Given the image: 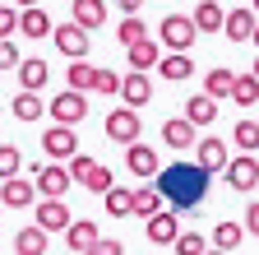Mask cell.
Returning <instances> with one entry per match:
<instances>
[{"label":"cell","instance_id":"obj_1","mask_svg":"<svg viewBox=\"0 0 259 255\" xmlns=\"http://www.w3.org/2000/svg\"><path fill=\"white\" fill-rule=\"evenodd\" d=\"M204 186H208V172L199 167H185V163H171L167 172H157V195L171 200V213H190L194 204L204 200Z\"/></svg>","mask_w":259,"mask_h":255},{"label":"cell","instance_id":"obj_2","mask_svg":"<svg viewBox=\"0 0 259 255\" xmlns=\"http://www.w3.org/2000/svg\"><path fill=\"white\" fill-rule=\"evenodd\" d=\"M65 167H70V181H79L83 190H93V195H107V190L116 186L111 167H107V163H97V158H88V153H74Z\"/></svg>","mask_w":259,"mask_h":255},{"label":"cell","instance_id":"obj_3","mask_svg":"<svg viewBox=\"0 0 259 255\" xmlns=\"http://www.w3.org/2000/svg\"><path fill=\"white\" fill-rule=\"evenodd\" d=\"M194 38H199V33H194L190 14H167V19L157 23V42L167 47V51H190V47H194Z\"/></svg>","mask_w":259,"mask_h":255},{"label":"cell","instance_id":"obj_4","mask_svg":"<svg viewBox=\"0 0 259 255\" xmlns=\"http://www.w3.org/2000/svg\"><path fill=\"white\" fill-rule=\"evenodd\" d=\"M47 116H51L56 125H79V121L88 116V98H83V93H74V88H60L56 98L47 102Z\"/></svg>","mask_w":259,"mask_h":255},{"label":"cell","instance_id":"obj_5","mask_svg":"<svg viewBox=\"0 0 259 255\" xmlns=\"http://www.w3.org/2000/svg\"><path fill=\"white\" fill-rule=\"evenodd\" d=\"M42 153L51 158V163H70V158L79 153L74 125H47V130H42Z\"/></svg>","mask_w":259,"mask_h":255},{"label":"cell","instance_id":"obj_6","mask_svg":"<svg viewBox=\"0 0 259 255\" xmlns=\"http://www.w3.org/2000/svg\"><path fill=\"white\" fill-rule=\"evenodd\" d=\"M32 186H37V200H65L74 181H70V167L65 163H47V167H37V181Z\"/></svg>","mask_w":259,"mask_h":255},{"label":"cell","instance_id":"obj_7","mask_svg":"<svg viewBox=\"0 0 259 255\" xmlns=\"http://www.w3.org/2000/svg\"><path fill=\"white\" fill-rule=\"evenodd\" d=\"M227 186L232 190H259V163H254V153H241V158H227V167H222Z\"/></svg>","mask_w":259,"mask_h":255},{"label":"cell","instance_id":"obj_8","mask_svg":"<svg viewBox=\"0 0 259 255\" xmlns=\"http://www.w3.org/2000/svg\"><path fill=\"white\" fill-rule=\"evenodd\" d=\"M139 112H130V107H116L111 116H107V139L111 144H139Z\"/></svg>","mask_w":259,"mask_h":255},{"label":"cell","instance_id":"obj_9","mask_svg":"<svg viewBox=\"0 0 259 255\" xmlns=\"http://www.w3.org/2000/svg\"><path fill=\"white\" fill-rule=\"evenodd\" d=\"M51 42H56V51H65L70 60H83L88 51H93V42H88V33L79 23H60V28H51Z\"/></svg>","mask_w":259,"mask_h":255},{"label":"cell","instance_id":"obj_10","mask_svg":"<svg viewBox=\"0 0 259 255\" xmlns=\"http://www.w3.org/2000/svg\"><path fill=\"white\" fill-rule=\"evenodd\" d=\"M32 209H37V228H42L47 237H51V232H65V228L74 223V213H70V204H65V200H37Z\"/></svg>","mask_w":259,"mask_h":255},{"label":"cell","instance_id":"obj_11","mask_svg":"<svg viewBox=\"0 0 259 255\" xmlns=\"http://www.w3.org/2000/svg\"><path fill=\"white\" fill-rule=\"evenodd\" d=\"M194 139H199V130L185 121V116H167L162 121V144H167L171 153H185V149H194Z\"/></svg>","mask_w":259,"mask_h":255},{"label":"cell","instance_id":"obj_12","mask_svg":"<svg viewBox=\"0 0 259 255\" xmlns=\"http://www.w3.org/2000/svg\"><path fill=\"white\" fill-rule=\"evenodd\" d=\"M194 167L199 172H222L227 167V144L218 139V135H208V139H194Z\"/></svg>","mask_w":259,"mask_h":255},{"label":"cell","instance_id":"obj_13","mask_svg":"<svg viewBox=\"0 0 259 255\" xmlns=\"http://www.w3.org/2000/svg\"><path fill=\"white\" fill-rule=\"evenodd\" d=\"M28 209V204H37V186H32L28 176H10V181H0V209Z\"/></svg>","mask_w":259,"mask_h":255},{"label":"cell","instance_id":"obj_14","mask_svg":"<svg viewBox=\"0 0 259 255\" xmlns=\"http://www.w3.org/2000/svg\"><path fill=\"white\" fill-rule=\"evenodd\" d=\"M120 98H125V107H130V112H139V107H148V102H153V84H148V75H139V70H130V75L120 79Z\"/></svg>","mask_w":259,"mask_h":255},{"label":"cell","instance_id":"obj_15","mask_svg":"<svg viewBox=\"0 0 259 255\" xmlns=\"http://www.w3.org/2000/svg\"><path fill=\"white\" fill-rule=\"evenodd\" d=\"M125 167H130V176H144V181H153L157 176V153L139 139V144H125Z\"/></svg>","mask_w":259,"mask_h":255},{"label":"cell","instance_id":"obj_16","mask_svg":"<svg viewBox=\"0 0 259 255\" xmlns=\"http://www.w3.org/2000/svg\"><path fill=\"white\" fill-rule=\"evenodd\" d=\"M70 23H79L83 33H93V28L107 23V0H70Z\"/></svg>","mask_w":259,"mask_h":255},{"label":"cell","instance_id":"obj_17","mask_svg":"<svg viewBox=\"0 0 259 255\" xmlns=\"http://www.w3.org/2000/svg\"><path fill=\"white\" fill-rule=\"evenodd\" d=\"M144 228H148V241L153 246H171L176 237H181V223H176V213H153V218H144Z\"/></svg>","mask_w":259,"mask_h":255},{"label":"cell","instance_id":"obj_18","mask_svg":"<svg viewBox=\"0 0 259 255\" xmlns=\"http://www.w3.org/2000/svg\"><path fill=\"white\" fill-rule=\"evenodd\" d=\"M51 28H56V23H51V14H47L42 5H32V10H23V14H19V33H23L28 42L51 38Z\"/></svg>","mask_w":259,"mask_h":255},{"label":"cell","instance_id":"obj_19","mask_svg":"<svg viewBox=\"0 0 259 255\" xmlns=\"http://www.w3.org/2000/svg\"><path fill=\"white\" fill-rule=\"evenodd\" d=\"M254 23H259V14H254V10H227L222 33H227V42H250Z\"/></svg>","mask_w":259,"mask_h":255},{"label":"cell","instance_id":"obj_20","mask_svg":"<svg viewBox=\"0 0 259 255\" xmlns=\"http://www.w3.org/2000/svg\"><path fill=\"white\" fill-rule=\"evenodd\" d=\"M47 79H51V65L42 56H28V60H19V88L23 93H37V88H47Z\"/></svg>","mask_w":259,"mask_h":255},{"label":"cell","instance_id":"obj_21","mask_svg":"<svg viewBox=\"0 0 259 255\" xmlns=\"http://www.w3.org/2000/svg\"><path fill=\"white\" fill-rule=\"evenodd\" d=\"M222 19H227V10L218 5V0H199V5H194V14H190L194 33H222Z\"/></svg>","mask_w":259,"mask_h":255},{"label":"cell","instance_id":"obj_22","mask_svg":"<svg viewBox=\"0 0 259 255\" xmlns=\"http://www.w3.org/2000/svg\"><path fill=\"white\" fill-rule=\"evenodd\" d=\"M157 75L167 79V84H181V79H190L194 75V60H190V51H167L157 60Z\"/></svg>","mask_w":259,"mask_h":255},{"label":"cell","instance_id":"obj_23","mask_svg":"<svg viewBox=\"0 0 259 255\" xmlns=\"http://www.w3.org/2000/svg\"><path fill=\"white\" fill-rule=\"evenodd\" d=\"M47 246H51V237L37 228V223H28V228L14 232V255H47Z\"/></svg>","mask_w":259,"mask_h":255},{"label":"cell","instance_id":"obj_24","mask_svg":"<svg viewBox=\"0 0 259 255\" xmlns=\"http://www.w3.org/2000/svg\"><path fill=\"white\" fill-rule=\"evenodd\" d=\"M10 112H14V121H28V125H32V121L47 116V102H42V93H23V88H19L14 102H10Z\"/></svg>","mask_w":259,"mask_h":255},{"label":"cell","instance_id":"obj_25","mask_svg":"<svg viewBox=\"0 0 259 255\" xmlns=\"http://www.w3.org/2000/svg\"><path fill=\"white\" fill-rule=\"evenodd\" d=\"M125 56H130V70H157V60H162V47L153 42V38H144V42H135V47H125Z\"/></svg>","mask_w":259,"mask_h":255},{"label":"cell","instance_id":"obj_26","mask_svg":"<svg viewBox=\"0 0 259 255\" xmlns=\"http://www.w3.org/2000/svg\"><path fill=\"white\" fill-rule=\"evenodd\" d=\"M185 121L194 125V130H199V125H213L218 121V102L208 98V93H194V98L185 102Z\"/></svg>","mask_w":259,"mask_h":255},{"label":"cell","instance_id":"obj_27","mask_svg":"<svg viewBox=\"0 0 259 255\" xmlns=\"http://www.w3.org/2000/svg\"><path fill=\"white\" fill-rule=\"evenodd\" d=\"M97 237H102V232H97V223H88V218H74L70 228H65V246H70V250H79V255H83Z\"/></svg>","mask_w":259,"mask_h":255},{"label":"cell","instance_id":"obj_28","mask_svg":"<svg viewBox=\"0 0 259 255\" xmlns=\"http://www.w3.org/2000/svg\"><path fill=\"white\" fill-rule=\"evenodd\" d=\"M241 241H245V228H241V223H232V218L213 228V250H222V255H232Z\"/></svg>","mask_w":259,"mask_h":255},{"label":"cell","instance_id":"obj_29","mask_svg":"<svg viewBox=\"0 0 259 255\" xmlns=\"http://www.w3.org/2000/svg\"><path fill=\"white\" fill-rule=\"evenodd\" d=\"M148 38V23L139 19V14H125L120 23H116V42L120 47H135V42H144Z\"/></svg>","mask_w":259,"mask_h":255},{"label":"cell","instance_id":"obj_30","mask_svg":"<svg viewBox=\"0 0 259 255\" xmlns=\"http://www.w3.org/2000/svg\"><path fill=\"white\" fill-rule=\"evenodd\" d=\"M102 200H107V213L111 218H130V213H135V190H125V186H111Z\"/></svg>","mask_w":259,"mask_h":255},{"label":"cell","instance_id":"obj_31","mask_svg":"<svg viewBox=\"0 0 259 255\" xmlns=\"http://www.w3.org/2000/svg\"><path fill=\"white\" fill-rule=\"evenodd\" d=\"M232 70H227V65H218V70H208V79H204V93H208V98L218 102V98H232Z\"/></svg>","mask_w":259,"mask_h":255},{"label":"cell","instance_id":"obj_32","mask_svg":"<svg viewBox=\"0 0 259 255\" xmlns=\"http://www.w3.org/2000/svg\"><path fill=\"white\" fill-rule=\"evenodd\" d=\"M93 65H88V60H70V75H65V88H74V93H88L93 88Z\"/></svg>","mask_w":259,"mask_h":255},{"label":"cell","instance_id":"obj_33","mask_svg":"<svg viewBox=\"0 0 259 255\" xmlns=\"http://www.w3.org/2000/svg\"><path fill=\"white\" fill-rule=\"evenodd\" d=\"M232 98H236L241 107H254V102H259V79H254V75H236V79H232Z\"/></svg>","mask_w":259,"mask_h":255},{"label":"cell","instance_id":"obj_34","mask_svg":"<svg viewBox=\"0 0 259 255\" xmlns=\"http://www.w3.org/2000/svg\"><path fill=\"white\" fill-rule=\"evenodd\" d=\"M153 213H162V195H157V186L135 190V218H153Z\"/></svg>","mask_w":259,"mask_h":255},{"label":"cell","instance_id":"obj_35","mask_svg":"<svg viewBox=\"0 0 259 255\" xmlns=\"http://www.w3.org/2000/svg\"><path fill=\"white\" fill-rule=\"evenodd\" d=\"M232 144H236L241 153H259V125H254V121H241L236 130H232Z\"/></svg>","mask_w":259,"mask_h":255},{"label":"cell","instance_id":"obj_36","mask_svg":"<svg viewBox=\"0 0 259 255\" xmlns=\"http://www.w3.org/2000/svg\"><path fill=\"white\" fill-rule=\"evenodd\" d=\"M171 250H176V255H204V250H208V237H199V232H181V237L171 241Z\"/></svg>","mask_w":259,"mask_h":255},{"label":"cell","instance_id":"obj_37","mask_svg":"<svg viewBox=\"0 0 259 255\" xmlns=\"http://www.w3.org/2000/svg\"><path fill=\"white\" fill-rule=\"evenodd\" d=\"M19 167H23V153H19L14 144H0V181L19 176Z\"/></svg>","mask_w":259,"mask_h":255},{"label":"cell","instance_id":"obj_38","mask_svg":"<svg viewBox=\"0 0 259 255\" xmlns=\"http://www.w3.org/2000/svg\"><path fill=\"white\" fill-rule=\"evenodd\" d=\"M93 88H97V93H120V75H116V70H97V75H93Z\"/></svg>","mask_w":259,"mask_h":255},{"label":"cell","instance_id":"obj_39","mask_svg":"<svg viewBox=\"0 0 259 255\" xmlns=\"http://www.w3.org/2000/svg\"><path fill=\"white\" fill-rule=\"evenodd\" d=\"M83 255H125V246H120L116 237H97V241H93Z\"/></svg>","mask_w":259,"mask_h":255},{"label":"cell","instance_id":"obj_40","mask_svg":"<svg viewBox=\"0 0 259 255\" xmlns=\"http://www.w3.org/2000/svg\"><path fill=\"white\" fill-rule=\"evenodd\" d=\"M14 33H19V10L0 5V42H5V38H14Z\"/></svg>","mask_w":259,"mask_h":255},{"label":"cell","instance_id":"obj_41","mask_svg":"<svg viewBox=\"0 0 259 255\" xmlns=\"http://www.w3.org/2000/svg\"><path fill=\"white\" fill-rule=\"evenodd\" d=\"M19 60H23V56H19V47L5 38V42H0V70H19Z\"/></svg>","mask_w":259,"mask_h":255},{"label":"cell","instance_id":"obj_42","mask_svg":"<svg viewBox=\"0 0 259 255\" xmlns=\"http://www.w3.org/2000/svg\"><path fill=\"white\" fill-rule=\"evenodd\" d=\"M241 228H245L250 237H259V200H254V204L245 209V223H241Z\"/></svg>","mask_w":259,"mask_h":255},{"label":"cell","instance_id":"obj_43","mask_svg":"<svg viewBox=\"0 0 259 255\" xmlns=\"http://www.w3.org/2000/svg\"><path fill=\"white\" fill-rule=\"evenodd\" d=\"M116 5H120V14H139V10H144V0H116Z\"/></svg>","mask_w":259,"mask_h":255},{"label":"cell","instance_id":"obj_44","mask_svg":"<svg viewBox=\"0 0 259 255\" xmlns=\"http://www.w3.org/2000/svg\"><path fill=\"white\" fill-rule=\"evenodd\" d=\"M14 5H19V10H32V5H42V0H14Z\"/></svg>","mask_w":259,"mask_h":255},{"label":"cell","instance_id":"obj_45","mask_svg":"<svg viewBox=\"0 0 259 255\" xmlns=\"http://www.w3.org/2000/svg\"><path fill=\"white\" fill-rule=\"evenodd\" d=\"M250 42H254V47H259V23H254V33H250Z\"/></svg>","mask_w":259,"mask_h":255},{"label":"cell","instance_id":"obj_46","mask_svg":"<svg viewBox=\"0 0 259 255\" xmlns=\"http://www.w3.org/2000/svg\"><path fill=\"white\" fill-rule=\"evenodd\" d=\"M250 10H254V14H259V0H250Z\"/></svg>","mask_w":259,"mask_h":255},{"label":"cell","instance_id":"obj_47","mask_svg":"<svg viewBox=\"0 0 259 255\" xmlns=\"http://www.w3.org/2000/svg\"><path fill=\"white\" fill-rule=\"evenodd\" d=\"M250 75H254V79H259V60H254V70H250Z\"/></svg>","mask_w":259,"mask_h":255},{"label":"cell","instance_id":"obj_48","mask_svg":"<svg viewBox=\"0 0 259 255\" xmlns=\"http://www.w3.org/2000/svg\"><path fill=\"white\" fill-rule=\"evenodd\" d=\"M204 255H222V250H213V246H208V250H204Z\"/></svg>","mask_w":259,"mask_h":255}]
</instances>
